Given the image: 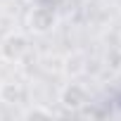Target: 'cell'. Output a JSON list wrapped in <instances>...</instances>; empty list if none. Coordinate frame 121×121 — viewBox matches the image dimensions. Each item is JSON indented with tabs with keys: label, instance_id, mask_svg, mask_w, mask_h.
<instances>
[{
	"label": "cell",
	"instance_id": "obj_4",
	"mask_svg": "<svg viewBox=\"0 0 121 121\" xmlns=\"http://www.w3.org/2000/svg\"><path fill=\"white\" fill-rule=\"evenodd\" d=\"M31 116H45V119H50V116H52V112H50V109H40V107H36V109L26 112V119H31Z\"/></svg>",
	"mask_w": 121,
	"mask_h": 121
},
{
	"label": "cell",
	"instance_id": "obj_1",
	"mask_svg": "<svg viewBox=\"0 0 121 121\" xmlns=\"http://www.w3.org/2000/svg\"><path fill=\"white\" fill-rule=\"evenodd\" d=\"M29 26L36 33H45V31H50L55 26V14L50 10H45V7H38V10H33L29 14Z\"/></svg>",
	"mask_w": 121,
	"mask_h": 121
},
{
	"label": "cell",
	"instance_id": "obj_3",
	"mask_svg": "<svg viewBox=\"0 0 121 121\" xmlns=\"http://www.w3.org/2000/svg\"><path fill=\"white\" fill-rule=\"evenodd\" d=\"M0 50H3V57L7 59H19L24 52H26V38L24 36H10L3 45H0Z\"/></svg>",
	"mask_w": 121,
	"mask_h": 121
},
{
	"label": "cell",
	"instance_id": "obj_2",
	"mask_svg": "<svg viewBox=\"0 0 121 121\" xmlns=\"http://www.w3.org/2000/svg\"><path fill=\"white\" fill-rule=\"evenodd\" d=\"M86 102H88V93H86L83 86H78V83H69V86L64 88V93H62V104H64V107H69V109H78V107H83Z\"/></svg>",
	"mask_w": 121,
	"mask_h": 121
}]
</instances>
